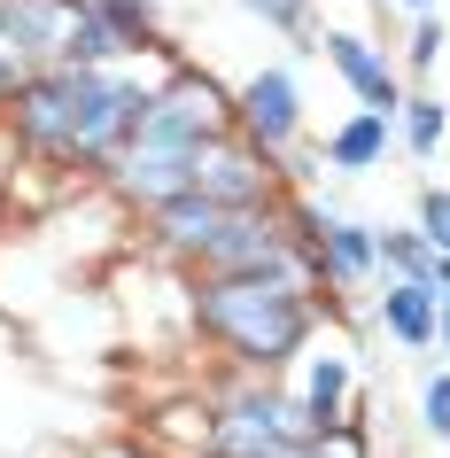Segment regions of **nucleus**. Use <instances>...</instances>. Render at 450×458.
Wrapping results in <instances>:
<instances>
[{
  "label": "nucleus",
  "instance_id": "nucleus-1",
  "mask_svg": "<svg viewBox=\"0 0 450 458\" xmlns=\"http://www.w3.org/2000/svg\"><path fill=\"white\" fill-rule=\"evenodd\" d=\"M179 63V47L140 71V63H109V71H71V63H39L24 71V86L8 94L0 124H8V140L16 156L39 171H63V179H101V171L124 156L132 140V124H140L148 94H156V78Z\"/></svg>",
  "mask_w": 450,
  "mask_h": 458
},
{
  "label": "nucleus",
  "instance_id": "nucleus-2",
  "mask_svg": "<svg viewBox=\"0 0 450 458\" xmlns=\"http://www.w3.org/2000/svg\"><path fill=\"white\" fill-rule=\"evenodd\" d=\"M327 327V288L287 272H187V335L241 373H287Z\"/></svg>",
  "mask_w": 450,
  "mask_h": 458
},
{
  "label": "nucleus",
  "instance_id": "nucleus-3",
  "mask_svg": "<svg viewBox=\"0 0 450 458\" xmlns=\"http://www.w3.org/2000/svg\"><path fill=\"white\" fill-rule=\"evenodd\" d=\"M310 443V411L295 388H280V373H241L217 365L202 388V443L194 458H272Z\"/></svg>",
  "mask_w": 450,
  "mask_h": 458
},
{
  "label": "nucleus",
  "instance_id": "nucleus-4",
  "mask_svg": "<svg viewBox=\"0 0 450 458\" xmlns=\"http://www.w3.org/2000/svg\"><path fill=\"white\" fill-rule=\"evenodd\" d=\"M210 272H287V280H310L318 288V272H310V257H303V242H295V225H287L280 202L217 217L210 249L194 257V280H210Z\"/></svg>",
  "mask_w": 450,
  "mask_h": 458
},
{
  "label": "nucleus",
  "instance_id": "nucleus-5",
  "mask_svg": "<svg viewBox=\"0 0 450 458\" xmlns=\"http://www.w3.org/2000/svg\"><path fill=\"white\" fill-rule=\"evenodd\" d=\"M233 132H249L280 164L303 148L310 117H303V78H295V63H264V71H249L233 86Z\"/></svg>",
  "mask_w": 450,
  "mask_h": 458
},
{
  "label": "nucleus",
  "instance_id": "nucleus-6",
  "mask_svg": "<svg viewBox=\"0 0 450 458\" xmlns=\"http://www.w3.org/2000/svg\"><path fill=\"white\" fill-rule=\"evenodd\" d=\"M194 194H210L225 210H264V202L287 194V164L264 156L249 132H217V140L194 156Z\"/></svg>",
  "mask_w": 450,
  "mask_h": 458
},
{
  "label": "nucleus",
  "instance_id": "nucleus-7",
  "mask_svg": "<svg viewBox=\"0 0 450 458\" xmlns=\"http://www.w3.org/2000/svg\"><path fill=\"white\" fill-rule=\"evenodd\" d=\"M310 55H318V63H327V71L342 78V86H350V101H357V109H388V117H396V109H403V94H412V86H403V63L388 55V39H380V31L327 24L318 39H310Z\"/></svg>",
  "mask_w": 450,
  "mask_h": 458
},
{
  "label": "nucleus",
  "instance_id": "nucleus-8",
  "mask_svg": "<svg viewBox=\"0 0 450 458\" xmlns=\"http://www.w3.org/2000/svg\"><path fill=\"white\" fill-rule=\"evenodd\" d=\"M310 272H318V288H373L380 280V225H365V217L350 210H327V225H318V242H310Z\"/></svg>",
  "mask_w": 450,
  "mask_h": 458
},
{
  "label": "nucleus",
  "instance_id": "nucleus-9",
  "mask_svg": "<svg viewBox=\"0 0 450 458\" xmlns=\"http://www.w3.org/2000/svg\"><path fill=\"white\" fill-rule=\"evenodd\" d=\"M295 396H303V411H310V435L334 428V420H350L357 411V350L350 342H310Z\"/></svg>",
  "mask_w": 450,
  "mask_h": 458
},
{
  "label": "nucleus",
  "instance_id": "nucleus-10",
  "mask_svg": "<svg viewBox=\"0 0 450 458\" xmlns=\"http://www.w3.org/2000/svg\"><path fill=\"white\" fill-rule=\"evenodd\" d=\"M318 156H327V171H342V179H373V171L396 156V117H388V109H350L342 124H327Z\"/></svg>",
  "mask_w": 450,
  "mask_h": 458
},
{
  "label": "nucleus",
  "instance_id": "nucleus-11",
  "mask_svg": "<svg viewBox=\"0 0 450 458\" xmlns=\"http://www.w3.org/2000/svg\"><path fill=\"white\" fill-rule=\"evenodd\" d=\"M373 327L396 350H435V327H443L435 280H373Z\"/></svg>",
  "mask_w": 450,
  "mask_h": 458
},
{
  "label": "nucleus",
  "instance_id": "nucleus-12",
  "mask_svg": "<svg viewBox=\"0 0 450 458\" xmlns=\"http://www.w3.org/2000/svg\"><path fill=\"white\" fill-rule=\"evenodd\" d=\"M78 0H0V39L24 55L31 71L63 55V31H71Z\"/></svg>",
  "mask_w": 450,
  "mask_h": 458
},
{
  "label": "nucleus",
  "instance_id": "nucleus-13",
  "mask_svg": "<svg viewBox=\"0 0 450 458\" xmlns=\"http://www.w3.org/2000/svg\"><path fill=\"white\" fill-rule=\"evenodd\" d=\"M450 140V94H435V86H412L396 109V148L412 156V164H435Z\"/></svg>",
  "mask_w": 450,
  "mask_h": 458
},
{
  "label": "nucleus",
  "instance_id": "nucleus-14",
  "mask_svg": "<svg viewBox=\"0 0 450 458\" xmlns=\"http://www.w3.org/2000/svg\"><path fill=\"white\" fill-rule=\"evenodd\" d=\"M94 16H109V31L124 39V55L140 63V55H164L171 31H164V0H86Z\"/></svg>",
  "mask_w": 450,
  "mask_h": 458
},
{
  "label": "nucleus",
  "instance_id": "nucleus-15",
  "mask_svg": "<svg viewBox=\"0 0 450 458\" xmlns=\"http://www.w3.org/2000/svg\"><path fill=\"white\" fill-rule=\"evenodd\" d=\"M55 63H71V71H109V63H132L124 55V39L109 31V16H94L86 0H78V16H71V31H63V55Z\"/></svg>",
  "mask_w": 450,
  "mask_h": 458
},
{
  "label": "nucleus",
  "instance_id": "nucleus-16",
  "mask_svg": "<svg viewBox=\"0 0 450 458\" xmlns=\"http://www.w3.org/2000/svg\"><path fill=\"white\" fill-rule=\"evenodd\" d=\"M249 24H264L272 39H287V47H303L310 55V39H318V0H233Z\"/></svg>",
  "mask_w": 450,
  "mask_h": 458
},
{
  "label": "nucleus",
  "instance_id": "nucleus-17",
  "mask_svg": "<svg viewBox=\"0 0 450 458\" xmlns=\"http://www.w3.org/2000/svg\"><path fill=\"white\" fill-rule=\"evenodd\" d=\"M443 47H450V24H443V8L435 16H412V31H403V86H435V71H443Z\"/></svg>",
  "mask_w": 450,
  "mask_h": 458
},
{
  "label": "nucleus",
  "instance_id": "nucleus-18",
  "mask_svg": "<svg viewBox=\"0 0 450 458\" xmlns=\"http://www.w3.org/2000/svg\"><path fill=\"white\" fill-rule=\"evenodd\" d=\"M380 280H435V242L420 225H380Z\"/></svg>",
  "mask_w": 450,
  "mask_h": 458
},
{
  "label": "nucleus",
  "instance_id": "nucleus-19",
  "mask_svg": "<svg viewBox=\"0 0 450 458\" xmlns=\"http://www.w3.org/2000/svg\"><path fill=\"white\" fill-rule=\"evenodd\" d=\"M412 225L435 242V257H450V187L443 179H427V187L412 194Z\"/></svg>",
  "mask_w": 450,
  "mask_h": 458
},
{
  "label": "nucleus",
  "instance_id": "nucleus-20",
  "mask_svg": "<svg viewBox=\"0 0 450 458\" xmlns=\"http://www.w3.org/2000/svg\"><path fill=\"white\" fill-rule=\"evenodd\" d=\"M420 435L427 443H450V365H435L420 381Z\"/></svg>",
  "mask_w": 450,
  "mask_h": 458
},
{
  "label": "nucleus",
  "instance_id": "nucleus-21",
  "mask_svg": "<svg viewBox=\"0 0 450 458\" xmlns=\"http://www.w3.org/2000/svg\"><path fill=\"white\" fill-rule=\"evenodd\" d=\"M310 458H373V435H365V420H334V428L310 435Z\"/></svg>",
  "mask_w": 450,
  "mask_h": 458
},
{
  "label": "nucleus",
  "instance_id": "nucleus-22",
  "mask_svg": "<svg viewBox=\"0 0 450 458\" xmlns=\"http://www.w3.org/2000/svg\"><path fill=\"white\" fill-rule=\"evenodd\" d=\"M435 303L450 311V257H435Z\"/></svg>",
  "mask_w": 450,
  "mask_h": 458
},
{
  "label": "nucleus",
  "instance_id": "nucleus-23",
  "mask_svg": "<svg viewBox=\"0 0 450 458\" xmlns=\"http://www.w3.org/2000/svg\"><path fill=\"white\" fill-rule=\"evenodd\" d=\"M403 16H435V8H443V0H396Z\"/></svg>",
  "mask_w": 450,
  "mask_h": 458
},
{
  "label": "nucleus",
  "instance_id": "nucleus-24",
  "mask_svg": "<svg viewBox=\"0 0 450 458\" xmlns=\"http://www.w3.org/2000/svg\"><path fill=\"white\" fill-rule=\"evenodd\" d=\"M435 350H443V358H450V311H443V327H435Z\"/></svg>",
  "mask_w": 450,
  "mask_h": 458
},
{
  "label": "nucleus",
  "instance_id": "nucleus-25",
  "mask_svg": "<svg viewBox=\"0 0 450 458\" xmlns=\"http://www.w3.org/2000/svg\"><path fill=\"white\" fill-rule=\"evenodd\" d=\"M272 458H310V443H295V451H272Z\"/></svg>",
  "mask_w": 450,
  "mask_h": 458
},
{
  "label": "nucleus",
  "instance_id": "nucleus-26",
  "mask_svg": "<svg viewBox=\"0 0 450 458\" xmlns=\"http://www.w3.org/2000/svg\"><path fill=\"white\" fill-rule=\"evenodd\" d=\"M443 24H450V0H443Z\"/></svg>",
  "mask_w": 450,
  "mask_h": 458
}]
</instances>
